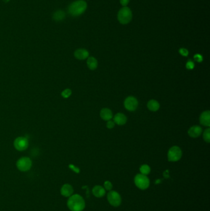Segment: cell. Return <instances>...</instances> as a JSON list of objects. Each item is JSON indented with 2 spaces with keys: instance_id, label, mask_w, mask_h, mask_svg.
<instances>
[{
  "instance_id": "1",
  "label": "cell",
  "mask_w": 210,
  "mask_h": 211,
  "mask_svg": "<svg viewBox=\"0 0 210 211\" xmlns=\"http://www.w3.org/2000/svg\"><path fill=\"white\" fill-rule=\"evenodd\" d=\"M67 206L71 211H82L85 208V202L80 195L74 194L69 197Z\"/></svg>"
},
{
  "instance_id": "2",
  "label": "cell",
  "mask_w": 210,
  "mask_h": 211,
  "mask_svg": "<svg viewBox=\"0 0 210 211\" xmlns=\"http://www.w3.org/2000/svg\"><path fill=\"white\" fill-rule=\"evenodd\" d=\"M87 7L86 2L83 0H79L72 2L69 7V12L72 16H79L83 14Z\"/></svg>"
},
{
  "instance_id": "3",
  "label": "cell",
  "mask_w": 210,
  "mask_h": 211,
  "mask_svg": "<svg viewBox=\"0 0 210 211\" xmlns=\"http://www.w3.org/2000/svg\"><path fill=\"white\" fill-rule=\"evenodd\" d=\"M118 19L120 22L123 24L129 23L132 19V12L130 8L127 7L122 8L118 12Z\"/></svg>"
},
{
  "instance_id": "4",
  "label": "cell",
  "mask_w": 210,
  "mask_h": 211,
  "mask_svg": "<svg viewBox=\"0 0 210 211\" xmlns=\"http://www.w3.org/2000/svg\"><path fill=\"white\" fill-rule=\"evenodd\" d=\"M134 183L137 188L141 189H146L148 188L150 185L149 178L143 174H137L134 178Z\"/></svg>"
},
{
  "instance_id": "5",
  "label": "cell",
  "mask_w": 210,
  "mask_h": 211,
  "mask_svg": "<svg viewBox=\"0 0 210 211\" xmlns=\"http://www.w3.org/2000/svg\"><path fill=\"white\" fill-rule=\"evenodd\" d=\"M182 157V151L178 146H173L168 153V160L171 162L178 161Z\"/></svg>"
},
{
  "instance_id": "6",
  "label": "cell",
  "mask_w": 210,
  "mask_h": 211,
  "mask_svg": "<svg viewBox=\"0 0 210 211\" xmlns=\"http://www.w3.org/2000/svg\"><path fill=\"white\" fill-rule=\"evenodd\" d=\"M107 199L109 203L114 206L118 207L121 204L122 198L118 193L115 191H110L107 194Z\"/></svg>"
},
{
  "instance_id": "7",
  "label": "cell",
  "mask_w": 210,
  "mask_h": 211,
  "mask_svg": "<svg viewBox=\"0 0 210 211\" xmlns=\"http://www.w3.org/2000/svg\"><path fill=\"white\" fill-rule=\"evenodd\" d=\"M17 169L22 172H26L29 170L32 165V162L30 159L24 157L19 159L16 164Z\"/></svg>"
},
{
  "instance_id": "8",
  "label": "cell",
  "mask_w": 210,
  "mask_h": 211,
  "mask_svg": "<svg viewBox=\"0 0 210 211\" xmlns=\"http://www.w3.org/2000/svg\"><path fill=\"white\" fill-rule=\"evenodd\" d=\"M28 146V141L26 138L19 137L14 141V146L18 151L26 150Z\"/></svg>"
},
{
  "instance_id": "9",
  "label": "cell",
  "mask_w": 210,
  "mask_h": 211,
  "mask_svg": "<svg viewBox=\"0 0 210 211\" xmlns=\"http://www.w3.org/2000/svg\"><path fill=\"white\" fill-rule=\"evenodd\" d=\"M124 105L127 110L130 111H134L137 107L138 101L136 98L133 96H129L125 100Z\"/></svg>"
},
{
  "instance_id": "10",
  "label": "cell",
  "mask_w": 210,
  "mask_h": 211,
  "mask_svg": "<svg viewBox=\"0 0 210 211\" xmlns=\"http://www.w3.org/2000/svg\"><path fill=\"white\" fill-rule=\"evenodd\" d=\"M200 124L206 127L210 126V112L209 110L204 111L200 117Z\"/></svg>"
},
{
  "instance_id": "11",
  "label": "cell",
  "mask_w": 210,
  "mask_h": 211,
  "mask_svg": "<svg viewBox=\"0 0 210 211\" xmlns=\"http://www.w3.org/2000/svg\"><path fill=\"white\" fill-rule=\"evenodd\" d=\"M74 193V188L70 184H65L61 187L60 193L64 197H70Z\"/></svg>"
},
{
  "instance_id": "12",
  "label": "cell",
  "mask_w": 210,
  "mask_h": 211,
  "mask_svg": "<svg viewBox=\"0 0 210 211\" xmlns=\"http://www.w3.org/2000/svg\"><path fill=\"white\" fill-rule=\"evenodd\" d=\"M202 132V129L198 125H194L189 129L188 133L190 137L197 138L198 137Z\"/></svg>"
},
{
  "instance_id": "13",
  "label": "cell",
  "mask_w": 210,
  "mask_h": 211,
  "mask_svg": "<svg viewBox=\"0 0 210 211\" xmlns=\"http://www.w3.org/2000/svg\"><path fill=\"white\" fill-rule=\"evenodd\" d=\"M113 120H114V122L116 123L117 125H123L126 122L127 119H126V117L123 114L118 113L115 115L113 118Z\"/></svg>"
},
{
  "instance_id": "14",
  "label": "cell",
  "mask_w": 210,
  "mask_h": 211,
  "mask_svg": "<svg viewBox=\"0 0 210 211\" xmlns=\"http://www.w3.org/2000/svg\"><path fill=\"white\" fill-rule=\"evenodd\" d=\"M93 194L97 198H102L105 194V189L101 186H95L93 189Z\"/></svg>"
},
{
  "instance_id": "15",
  "label": "cell",
  "mask_w": 210,
  "mask_h": 211,
  "mask_svg": "<svg viewBox=\"0 0 210 211\" xmlns=\"http://www.w3.org/2000/svg\"><path fill=\"white\" fill-rule=\"evenodd\" d=\"M74 55L77 59L79 60H83L86 59L88 57L89 53L87 50L84 49H79L75 51Z\"/></svg>"
},
{
  "instance_id": "16",
  "label": "cell",
  "mask_w": 210,
  "mask_h": 211,
  "mask_svg": "<svg viewBox=\"0 0 210 211\" xmlns=\"http://www.w3.org/2000/svg\"><path fill=\"white\" fill-rule=\"evenodd\" d=\"M100 115L103 120L108 121L112 118V112L109 109L104 108L101 110Z\"/></svg>"
},
{
  "instance_id": "17",
  "label": "cell",
  "mask_w": 210,
  "mask_h": 211,
  "mask_svg": "<svg viewBox=\"0 0 210 211\" xmlns=\"http://www.w3.org/2000/svg\"><path fill=\"white\" fill-rule=\"evenodd\" d=\"M65 17V14L63 11L59 10L53 14V19L55 21H61Z\"/></svg>"
},
{
  "instance_id": "18",
  "label": "cell",
  "mask_w": 210,
  "mask_h": 211,
  "mask_svg": "<svg viewBox=\"0 0 210 211\" xmlns=\"http://www.w3.org/2000/svg\"><path fill=\"white\" fill-rule=\"evenodd\" d=\"M87 65L91 70H94L98 67V61L94 57H89L87 60Z\"/></svg>"
},
{
  "instance_id": "19",
  "label": "cell",
  "mask_w": 210,
  "mask_h": 211,
  "mask_svg": "<svg viewBox=\"0 0 210 211\" xmlns=\"http://www.w3.org/2000/svg\"><path fill=\"white\" fill-rule=\"evenodd\" d=\"M147 107L150 110L157 111L160 108V105L156 100H151L147 103Z\"/></svg>"
},
{
  "instance_id": "20",
  "label": "cell",
  "mask_w": 210,
  "mask_h": 211,
  "mask_svg": "<svg viewBox=\"0 0 210 211\" xmlns=\"http://www.w3.org/2000/svg\"><path fill=\"white\" fill-rule=\"evenodd\" d=\"M140 172H141V174L147 175H148L150 172V168L148 165L144 164L142 165L141 167H140Z\"/></svg>"
},
{
  "instance_id": "21",
  "label": "cell",
  "mask_w": 210,
  "mask_h": 211,
  "mask_svg": "<svg viewBox=\"0 0 210 211\" xmlns=\"http://www.w3.org/2000/svg\"><path fill=\"white\" fill-rule=\"evenodd\" d=\"M203 138L204 140L207 142L210 143V129H207L205 130L203 133Z\"/></svg>"
},
{
  "instance_id": "22",
  "label": "cell",
  "mask_w": 210,
  "mask_h": 211,
  "mask_svg": "<svg viewBox=\"0 0 210 211\" xmlns=\"http://www.w3.org/2000/svg\"><path fill=\"white\" fill-rule=\"evenodd\" d=\"M71 94H72V91L70 89H66L62 92V96L65 98H69L71 95Z\"/></svg>"
},
{
  "instance_id": "23",
  "label": "cell",
  "mask_w": 210,
  "mask_h": 211,
  "mask_svg": "<svg viewBox=\"0 0 210 211\" xmlns=\"http://www.w3.org/2000/svg\"><path fill=\"white\" fill-rule=\"evenodd\" d=\"M186 67L187 69L191 70L194 68V63L192 61H189L186 64Z\"/></svg>"
},
{
  "instance_id": "24",
  "label": "cell",
  "mask_w": 210,
  "mask_h": 211,
  "mask_svg": "<svg viewBox=\"0 0 210 211\" xmlns=\"http://www.w3.org/2000/svg\"><path fill=\"white\" fill-rule=\"evenodd\" d=\"M104 188H105V189L110 191L112 188V184H111L110 182L106 181V182H105V183H104Z\"/></svg>"
},
{
  "instance_id": "25",
  "label": "cell",
  "mask_w": 210,
  "mask_h": 211,
  "mask_svg": "<svg viewBox=\"0 0 210 211\" xmlns=\"http://www.w3.org/2000/svg\"><path fill=\"white\" fill-rule=\"evenodd\" d=\"M194 59L198 62H201L203 61V57H202V55L197 54H195L194 56Z\"/></svg>"
},
{
  "instance_id": "26",
  "label": "cell",
  "mask_w": 210,
  "mask_h": 211,
  "mask_svg": "<svg viewBox=\"0 0 210 211\" xmlns=\"http://www.w3.org/2000/svg\"><path fill=\"white\" fill-rule=\"evenodd\" d=\"M115 126V122L113 121H112V120H108L107 123V127L108 129H112Z\"/></svg>"
},
{
  "instance_id": "27",
  "label": "cell",
  "mask_w": 210,
  "mask_h": 211,
  "mask_svg": "<svg viewBox=\"0 0 210 211\" xmlns=\"http://www.w3.org/2000/svg\"><path fill=\"white\" fill-rule=\"evenodd\" d=\"M179 53L183 56H187L189 54L188 51L185 48H181L179 50Z\"/></svg>"
},
{
  "instance_id": "28",
  "label": "cell",
  "mask_w": 210,
  "mask_h": 211,
  "mask_svg": "<svg viewBox=\"0 0 210 211\" xmlns=\"http://www.w3.org/2000/svg\"><path fill=\"white\" fill-rule=\"evenodd\" d=\"M69 167H70V168H71L74 171H75V172H77V173H79V168L75 167V166L73 165H70Z\"/></svg>"
},
{
  "instance_id": "29",
  "label": "cell",
  "mask_w": 210,
  "mask_h": 211,
  "mask_svg": "<svg viewBox=\"0 0 210 211\" xmlns=\"http://www.w3.org/2000/svg\"><path fill=\"white\" fill-rule=\"evenodd\" d=\"M130 0H120V2L123 6H126L128 2H129Z\"/></svg>"
},
{
  "instance_id": "30",
  "label": "cell",
  "mask_w": 210,
  "mask_h": 211,
  "mask_svg": "<svg viewBox=\"0 0 210 211\" xmlns=\"http://www.w3.org/2000/svg\"><path fill=\"white\" fill-rule=\"evenodd\" d=\"M163 176H164V177H165V178H168L169 176V171L167 170H166L165 172H164V173H163Z\"/></svg>"
},
{
  "instance_id": "31",
  "label": "cell",
  "mask_w": 210,
  "mask_h": 211,
  "mask_svg": "<svg viewBox=\"0 0 210 211\" xmlns=\"http://www.w3.org/2000/svg\"><path fill=\"white\" fill-rule=\"evenodd\" d=\"M160 182H161V180H157L156 182H155V184H159L160 183Z\"/></svg>"
},
{
  "instance_id": "32",
  "label": "cell",
  "mask_w": 210,
  "mask_h": 211,
  "mask_svg": "<svg viewBox=\"0 0 210 211\" xmlns=\"http://www.w3.org/2000/svg\"><path fill=\"white\" fill-rule=\"evenodd\" d=\"M4 2H8L9 0H3Z\"/></svg>"
}]
</instances>
